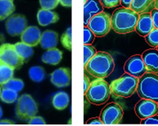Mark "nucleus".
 Here are the masks:
<instances>
[{
    "label": "nucleus",
    "mask_w": 158,
    "mask_h": 126,
    "mask_svg": "<svg viewBox=\"0 0 158 126\" xmlns=\"http://www.w3.org/2000/svg\"><path fill=\"white\" fill-rule=\"evenodd\" d=\"M139 15L131 9L120 8L113 13L111 28L118 34H127L135 30Z\"/></svg>",
    "instance_id": "obj_1"
},
{
    "label": "nucleus",
    "mask_w": 158,
    "mask_h": 126,
    "mask_svg": "<svg viewBox=\"0 0 158 126\" xmlns=\"http://www.w3.org/2000/svg\"><path fill=\"white\" fill-rule=\"evenodd\" d=\"M100 3L106 8H113V7H116L120 5L121 1L120 0H102L100 1Z\"/></svg>",
    "instance_id": "obj_34"
},
{
    "label": "nucleus",
    "mask_w": 158,
    "mask_h": 126,
    "mask_svg": "<svg viewBox=\"0 0 158 126\" xmlns=\"http://www.w3.org/2000/svg\"><path fill=\"white\" fill-rule=\"evenodd\" d=\"M87 124H103L100 118H90L89 121H87Z\"/></svg>",
    "instance_id": "obj_38"
},
{
    "label": "nucleus",
    "mask_w": 158,
    "mask_h": 126,
    "mask_svg": "<svg viewBox=\"0 0 158 126\" xmlns=\"http://www.w3.org/2000/svg\"><path fill=\"white\" fill-rule=\"evenodd\" d=\"M2 107H1V106H0V118H2Z\"/></svg>",
    "instance_id": "obj_44"
},
{
    "label": "nucleus",
    "mask_w": 158,
    "mask_h": 126,
    "mask_svg": "<svg viewBox=\"0 0 158 126\" xmlns=\"http://www.w3.org/2000/svg\"><path fill=\"white\" fill-rule=\"evenodd\" d=\"M15 6L12 0H0V20H6L12 15Z\"/></svg>",
    "instance_id": "obj_23"
},
{
    "label": "nucleus",
    "mask_w": 158,
    "mask_h": 126,
    "mask_svg": "<svg viewBox=\"0 0 158 126\" xmlns=\"http://www.w3.org/2000/svg\"><path fill=\"white\" fill-rule=\"evenodd\" d=\"M157 104H158V103H157Z\"/></svg>",
    "instance_id": "obj_47"
},
{
    "label": "nucleus",
    "mask_w": 158,
    "mask_h": 126,
    "mask_svg": "<svg viewBox=\"0 0 158 126\" xmlns=\"http://www.w3.org/2000/svg\"><path fill=\"white\" fill-rule=\"evenodd\" d=\"M42 9L47 10H52L56 8L58 4L60 3L59 0H41L39 1Z\"/></svg>",
    "instance_id": "obj_32"
},
{
    "label": "nucleus",
    "mask_w": 158,
    "mask_h": 126,
    "mask_svg": "<svg viewBox=\"0 0 158 126\" xmlns=\"http://www.w3.org/2000/svg\"><path fill=\"white\" fill-rule=\"evenodd\" d=\"M71 81V74L69 68L60 67L50 74V82L57 88H64L70 86Z\"/></svg>",
    "instance_id": "obj_13"
},
{
    "label": "nucleus",
    "mask_w": 158,
    "mask_h": 126,
    "mask_svg": "<svg viewBox=\"0 0 158 126\" xmlns=\"http://www.w3.org/2000/svg\"><path fill=\"white\" fill-rule=\"evenodd\" d=\"M0 99L4 103H12L18 99V94H17V92L12 89H2L0 94Z\"/></svg>",
    "instance_id": "obj_28"
},
{
    "label": "nucleus",
    "mask_w": 158,
    "mask_h": 126,
    "mask_svg": "<svg viewBox=\"0 0 158 126\" xmlns=\"http://www.w3.org/2000/svg\"><path fill=\"white\" fill-rule=\"evenodd\" d=\"M60 3L64 7H71L72 6V1L71 0H62V1H60Z\"/></svg>",
    "instance_id": "obj_41"
},
{
    "label": "nucleus",
    "mask_w": 158,
    "mask_h": 126,
    "mask_svg": "<svg viewBox=\"0 0 158 126\" xmlns=\"http://www.w3.org/2000/svg\"><path fill=\"white\" fill-rule=\"evenodd\" d=\"M142 57L146 69L153 74L158 73V50L155 49L146 50Z\"/></svg>",
    "instance_id": "obj_16"
},
{
    "label": "nucleus",
    "mask_w": 158,
    "mask_h": 126,
    "mask_svg": "<svg viewBox=\"0 0 158 126\" xmlns=\"http://www.w3.org/2000/svg\"><path fill=\"white\" fill-rule=\"evenodd\" d=\"M103 7L100 2L95 0L86 1L84 3V25H88L89 20L96 14L103 12Z\"/></svg>",
    "instance_id": "obj_15"
},
{
    "label": "nucleus",
    "mask_w": 158,
    "mask_h": 126,
    "mask_svg": "<svg viewBox=\"0 0 158 126\" xmlns=\"http://www.w3.org/2000/svg\"><path fill=\"white\" fill-rule=\"evenodd\" d=\"M1 86H2V89H10L18 93V92H20L22 89H24V83L21 79L12 78L10 80H8L6 82L1 85Z\"/></svg>",
    "instance_id": "obj_27"
},
{
    "label": "nucleus",
    "mask_w": 158,
    "mask_h": 126,
    "mask_svg": "<svg viewBox=\"0 0 158 126\" xmlns=\"http://www.w3.org/2000/svg\"><path fill=\"white\" fill-rule=\"evenodd\" d=\"M123 110L118 103H111L106 105L100 114V120L103 124H118L123 118Z\"/></svg>",
    "instance_id": "obj_9"
},
{
    "label": "nucleus",
    "mask_w": 158,
    "mask_h": 126,
    "mask_svg": "<svg viewBox=\"0 0 158 126\" xmlns=\"http://www.w3.org/2000/svg\"><path fill=\"white\" fill-rule=\"evenodd\" d=\"M155 8L158 10V0L155 1Z\"/></svg>",
    "instance_id": "obj_43"
},
{
    "label": "nucleus",
    "mask_w": 158,
    "mask_h": 126,
    "mask_svg": "<svg viewBox=\"0 0 158 126\" xmlns=\"http://www.w3.org/2000/svg\"><path fill=\"white\" fill-rule=\"evenodd\" d=\"M141 124H158V116L153 115L151 117L142 119Z\"/></svg>",
    "instance_id": "obj_35"
},
{
    "label": "nucleus",
    "mask_w": 158,
    "mask_h": 126,
    "mask_svg": "<svg viewBox=\"0 0 158 126\" xmlns=\"http://www.w3.org/2000/svg\"><path fill=\"white\" fill-rule=\"evenodd\" d=\"M137 93L142 99L158 102V75L146 73L139 78Z\"/></svg>",
    "instance_id": "obj_3"
},
{
    "label": "nucleus",
    "mask_w": 158,
    "mask_h": 126,
    "mask_svg": "<svg viewBox=\"0 0 158 126\" xmlns=\"http://www.w3.org/2000/svg\"><path fill=\"white\" fill-rule=\"evenodd\" d=\"M38 106L35 99L29 94H24L17 99L16 115L21 121H28L38 114Z\"/></svg>",
    "instance_id": "obj_6"
},
{
    "label": "nucleus",
    "mask_w": 158,
    "mask_h": 126,
    "mask_svg": "<svg viewBox=\"0 0 158 126\" xmlns=\"http://www.w3.org/2000/svg\"><path fill=\"white\" fill-rule=\"evenodd\" d=\"M96 53V50L93 45H84V66L85 67L86 64H88L92 57L95 56Z\"/></svg>",
    "instance_id": "obj_31"
},
{
    "label": "nucleus",
    "mask_w": 158,
    "mask_h": 126,
    "mask_svg": "<svg viewBox=\"0 0 158 126\" xmlns=\"http://www.w3.org/2000/svg\"><path fill=\"white\" fill-rule=\"evenodd\" d=\"M86 71L97 78L108 77L114 71V61L110 54L98 52L86 64Z\"/></svg>",
    "instance_id": "obj_2"
},
{
    "label": "nucleus",
    "mask_w": 158,
    "mask_h": 126,
    "mask_svg": "<svg viewBox=\"0 0 158 126\" xmlns=\"http://www.w3.org/2000/svg\"><path fill=\"white\" fill-rule=\"evenodd\" d=\"M27 27V19L20 14L11 15L6 22V32L11 36H21Z\"/></svg>",
    "instance_id": "obj_10"
},
{
    "label": "nucleus",
    "mask_w": 158,
    "mask_h": 126,
    "mask_svg": "<svg viewBox=\"0 0 158 126\" xmlns=\"http://www.w3.org/2000/svg\"><path fill=\"white\" fill-rule=\"evenodd\" d=\"M63 58V52L56 48L47 49L42 56V62L49 65H57Z\"/></svg>",
    "instance_id": "obj_21"
},
{
    "label": "nucleus",
    "mask_w": 158,
    "mask_h": 126,
    "mask_svg": "<svg viewBox=\"0 0 158 126\" xmlns=\"http://www.w3.org/2000/svg\"><path fill=\"white\" fill-rule=\"evenodd\" d=\"M0 61L12 68L19 69L24 61H23L13 44H2L0 45Z\"/></svg>",
    "instance_id": "obj_8"
},
{
    "label": "nucleus",
    "mask_w": 158,
    "mask_h": 126,
    "mask_svg": "<svg viewBox=\"0 0 158 126\" xmlns=\"http://www.w3.org/2000/svg\"><path fill=\"white\" fill-rule=\"evenodd\" d=\"M61 43L65 49L71 51L72 49V29L71 27L67 28L61 36Z\"/></svg>",
    "instance_id": "obj_29"
},
{
    "label": "nucleus",
    "mask_w": 158,
    "mask_h": 126,
    "mask_svg": "<svg viewBox=\"0 0 158 126\" xmlns=\"http://www.w3.org/2000/svg\"><path fill=\"white\" fill-rule=\"evenodd\" d=\"M14 124V122L10 121V120H2L0 121V124Z\"/></svg>",
    "instance_id": "obj_42"
},
{
    "label": "nucleus",
    "mask_w": 158,
    "mask_h": 126,
    "mask_svg": "<svg viewBox=\"0 0 158 126\" xmlns=\"http://www.w3.org/2000/svg\"><path fill=\"white\" fill-rule=\"evenodd\" d=\"M135 114L140 119L156 115L158 113V104L150 99H142L137 103L135 107Z\"/></svg>",
    "instance_id": "obj_12"
},
{
    "label": "nucleus",
    "mask_w": 158,
    "mask_h": 126,
    "mask_svg": "<svg viewBox=\"0 0 158 126\" xmlns=\"http://www.w3.org/2000/svg\"><path fill=\"white\" fill-rule=\"evenodd\" d=\"M52 106L59 111L66 109L70 103V96L66 92H59L56 93L52 99Z\"/></svg>",
    "instance_id": "obj_22"
},
{
    "label": "nucleus",
    "mask_w": 158,
    "mask_h": 126,
    "mask_svg": "<svg viewBox=\"0 0 158 126\" xmlns=\"http://www.w3.org/2000/svg\"><path fill=\"white\" fill-rule=\"evenodd\" d=\"M1 92H2V86L0 85V94H1Z\"/></svg>",
    "instance_id": "obj_45"
},
{
    "label": "nucleus",
    "mask_w": 158,
    "mask_h": 126,
    "mask_svg": "<svg viewBox=\"0 0 158 126\" xmlns=\"http://www.w3.org/2000/svg\"><path fill=\"white\" fill-rule=\"evenodd\" d=\"M157 50H158V46H157Z\"/></svg>",
    "instance_id": "obj_46"
},
{
    "label": "nucleus",
    "mask_w": 158,
    "mask_h": 126,
    "mask_svg": "<svg viewBox=\"0 0 158 126\" xmlns=\"http://www.w3.org/2000/svg\"><path fill=\"white\" fill-rule=\"evenodd\" d=\"M58 44V34L52 30H46L42 33L40 45L42 49H50L56 48Z\"/></svg>",
    "instance_id": "obj_20"
},
{
    "label": "nucleus",
    "mask_w": 158,
    "mask_h": 126,
    "mask_svg": "<svg viewBox=\"0 0 158 126\" xmlns=\"http://www.w3.org/2000/svg\"><path fill=\"white\" fill-rule=\"evenodd\" d=\"M110 92V85L103 79L99 78L90 84L85 95L90 103L96 105H101L107 101Z\"/></svg>",
    "instance_id": "obj_4"
},
{
    "label": "nucleus",
    "mask_w": 158,
    "mask_h": 126,
    "mask_svg": "<svg viewBox=\"0 0 158 126\" xmlns=\"http://www.w3.org/2000/svg\"><path fill=\"white\" fill-rule=\"evenodd\" d=\"M130 9L138 14H150L155 9V2L153 0H132Z\"/></svg>",
    "instance_id": "obj_18"
},
{
    "label": "nucleus",
    "mask_w": 158,
    "mask_h": 126,
    "mask_svg": "<svg viewBox=\"0 0 158 126\" xmlns=\"http://www.w3.org/2000/svg\"><path fill=\"white\" fill-rule=\"evenodd\" d=\"M95 39V35L88 27H84V45H90Z\"/></svg>",
    "instance_id": "obj_33"
},
{
    "label": "nucleus",
    "mask_w": 158,
    "mask_h": 126,
    "mask_svg": "<svg viewBox=\"0 0 158 126\" xmlns=\"http://www.w3.org/2000/svg\"><path fill=\"white\" fill-rule=\"evenodd\" d=\"M131 2L132 0H121V4L123 7H125V9H130Z\"/></svg>",
    "instance_id": "obj_40"
},
{
    "label": "nucleus",
    "mask_w": 158,
    "mask_h": 126,
    "mask_svg": "<svg viewBox=\"0 0 158 126\" xmlns=\"http://www.w3.org/2000/svg\"><path fill=\"white\" fill-rule=\"evenodd\" d=\"M29 124H46V121L43 118L39 116H34L27 121Z\"/></svg>",
    "instance_id": "obj_36"
},
{
    "label": "nucleus",
    "mask_w": 158,
    "mask_h": 126,
    "mask_svg": "<svg viewBox=\"0 0 158 126\" xmlns=\"http://www.w3.org/2000/svg\"><path fill=\"white\" fill-rule=\"evenodd\" d=\"M153 20V24L154 26V28L158 29V10L156 9H154L150 14Z\"/></svg>",
    "instance_id": "obj_37"
},
{
    "label": "nucleus",
    "mask_w": 158,
    "mask_h": 126,
    "mask_svg": "<svg viewBox=\"0 0 158 126\" xmlns=\"http://www.w3.org/2000/svg\"><path fill=\"white\" fill-rule=\"evenodd\" d=\"M154 26L150 14H143L139 15L135 31L141 36L146 37L153 29Z\"/></svg>",
    "instance_id": "obj_17"
},
{
    "label": "nucleus",
    "mask_w": 158,
    "mask_h": 126,
    "mask_svg": "<svg viewBox=\"0 0 158 126\" xmlns=\"http://www.w3.org/2000/svg\"><path fill=\"white\" fill-rule=\"evenodd\" d=\"M14 46H15L17 52H18L20 57L24 61H27L33 55L34 51L31 46L24 43V42H17V43L14 44Z\"/></svg>",
    "instance_id": "obj_24"
},
{
    "label": "nucleus",
    "mask_w": 158,
    "mask_h": 126,
    "mask_svg": "<svg viewBox=\"0 0 158 126\" xmlns=\"http://www.w3.org/2000/svg\"><path fill=\"white\" fill-rule=\"evenodd\" d=\"M125 71L127 74L138 78L146 74L147 69H146L142 56H131L125 62Z\"/></svg>",
    "instance_id": "obj_11"
},
{
    "label": "nucleus",
    "mask_w": 158,
    "mask_h": 126,
    "mask_svg": "<svg viewBox=\"0 0 158 126\" xmlns=\"http://www.w3.org/2000/svg\"><path fill=\"white\" fill-rule=\"evenodd\" d=\"M14 74V68L0 61V85L4 84L10 78H12Z\"/></svg>",
    "instance_id": "obj_26"
},
{
    "label": "nucleus",
    "mask_w": 158,
    "mask_h": 126,
    "mask_svg": "<svg viewBox=\"0 0 158 126\" xmlns=\"http://www.w3.org/2000/svg\"><path fill=\"white\" fill-rule=\"evenodd\" d=\"M59 15L57 13L54 12L52 10H47L41 9L38 11L37 20L39 24L41 26L46 27L49 24H54L59 20Z\"/></svg>",
    "instance_id": "obj_19"
},
{
    "label": "nucleus",
    "mask_w": 158,
    "mask_h": 126,
    "mask_svg": "<svg viewBox=\"0 0 158 126\" xmlns=\"http://www.w3.org/2000/svg\"><path fill=\"white\" fill-rule=\"evenodd\" d=\"M89 28L93 32L95 36L103 37L107 35L111 28V19L106 13L102 12L96 14L89 20Z\"/></svg>",
    "instance_id": "obj_7"
},
{
    "label": "nucleus",
    "mask_w": 158,
    "mask_h": 126,
    "mask_svg": "<svg viewBox=\"0 0 158 126\" xmlns=\"http://www.w3.org/2000/svg\"><path fill=\"white\" fill-rule=\"evenodd\" d=\"M42 32L36 26H28L21 35V42L30 46H36L40 43Z\"/></svg>",
    "instance_id": "obj_14"
},
{
    "label": "nucleus",
    "mask_w": 158,
    "mask_h": 126,
    "mask_svg": "<svg viewBox=\"0 0 158 126\" xmlns=\"http://www.w3.org/2000/svg\"><path fill=\"white\" fill-rule=\"evenodd\" d=\"M138 84V78L126 73L111 83L110 90L115 96L125 98L130 97L137 89Z\"/></svg>",
    "instance_id": "obj_5"
},
{
    "label": "nucleus",
    "mask_w": 158,
    "mask_h": 126,
    "mask_svg": "<svg viewBox=\"0 0 158 126\" xmlns=\"http://www.w3.org/2000/svg\"><path fill=\"white\" fill-rule=\"evenodd\" d=\"M29 77L33 82H40L46 78V71L40 66H33L29 69Z\"/></svg>",
    "instance_id": "obj_25"
},
{
    "label": "nucleus",
    "mask_w": 158,
    "mask_h": 126,
    "mask_svg": "<svg viewBox=\"0 0 158 126\" xmlns=\"http://www.w3.org/2000/svg\"><path fill=\"white\" fill-rule=\"evenodd\" d=\"M146 42L152 47L158 46V29L153 28L150 33L146 36Z\"/></svg>",
    "instance_id": "obj_30"
},
{
    "label": "nucleus",
    "mask_w": 158,
    "mask_h": 126,
    "mask_svg": "<svg viewBox=\"0 0 158 126\" xmlns=\"http://www.w3.org/2000/svg\"><path fill=\"white\" fill-rule=\"evenodd\" d=\"M90 81H89V78H88L87 75L85 74L84 75V93H86V91L88 90V89L89 88L90 86Z\"/></svg>",
    "instance_id": "obj_39"
}]
</instances>
